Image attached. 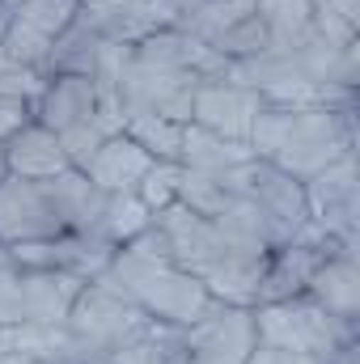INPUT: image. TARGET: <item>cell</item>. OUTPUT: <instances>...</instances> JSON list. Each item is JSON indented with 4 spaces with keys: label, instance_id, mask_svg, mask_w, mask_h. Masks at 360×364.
Masks as SVG:
<instances>
[{
    "label": "cell",
    "instance_id": "obj_1",
    "mask_svg": "<svg viewBox=\"0 0 360 364\" xmlns=\"http://www.w3.org/2000/svg\"><path fill=\"white\" fill-rule=\"evenodd\" d=\"M250 153L297 182L356 153V106H268L250 127Z\"/></svg>",
    "mask_w": 360,
    "mask_h": 364
},
{
    "label": "cell",
    "instance_id": "obj_2",
    "mask_svg": "<svg viewBox=\"0 0 360 364\" xmlns=\"http://www.w3.org/2000/svg\"><path fill=\"white\" fill-rule=\"evenodd\" d=\"M64 326L73 343V364H110L149 326V314L119 284H110L106 275H93L73 301Z\"/></svg>",
    "mask_w": 360,
    "mask_h": 364
},
{
    "label": "cell",
    "instance_id": "obj_3",
    "mask_svg": "<svg viewBox=\"0 0 360 364\" xmlns=\"http://www.w3.org/2000/svg\"><path fill=\"white\" fill-rule=\"evenodd\" d=\"M106 279L119 284L149 318L157 322H174V326H191L199 322L216 301L208 296V288L186 275L182 267L166 263V259H140V255H127V250H115Z\"/></svg>",
    "mask_w": 360,
    "mask_h": 364
},
{
    "label": "cell",
    "instance_id": "obj_4",
    "mask_svg": "<svg viewBox=\"0 0 360 364\" xmlns=\"http://www.w3.org/2000/svg\"><path fill=\"white\" fill-rule=\"evenodd\" d=\"M255 335L259 343L288 348V352H309V356H339L344 348L356 343V326L331 318L322 305H314L305 292L288 301L255 305Z\"/></svg>",
    "mask_w": 360,
    "mask_h": 364
},
{
    "label": "cell",
    "instance_id": "obj_5",
    "mask_svg": "<svg viewBox=\"0 0 360 364\" xmlns=\"http://www.w3.org/2000/svg\"><path fill=\"white\" fill-rule=\"evenodd\" d=\"M221 182H225V191H229V195H246V199H255V203L263 208V216L271 220V229L280 233V246H284V242H292V237L305 229V220H309L305 186L292 178V174L275 170L271 161L250 157L246 166H238V170L221 174Z\"/></svg>",
    "mask_w": 360,
    "mask_h": 364
},
{
    "label": "cell",
    "instance_id": "obj_6",
    "mask_svg": "<svg viewBox=\"0 0 360 364\" xmlns=\"http://www.w3.org/2000/svg\"><path fill=\"white\" fill-rule=\"evenodd\" d=\"M77 13H81V0H17L9 30L0 38V55L43 73L55 38L77 21Z\"/></svg>",
    "mask_w": 360,
    "mask_h": 364
},
{
    "label": "cell",
    "instance_id": "obj_7",
    "mask_svg": "<svg viewBox=\"0 0 360 364\" xmlns=\"http://www.w3.org/2000/svg\"><path fill=\"white\" fill-rule=\"evenodd\" d=\"M301 186H305L309 225L322 229L335 246L356 250V153L331 161Z\"/></svg>",
    "mask_w": 360,
    "mask_h": 364
},
{
    "label": "cell",
    "instance_id": "obj_8",
    "mask_svg": "<svg viewBox=\"0 0 360 364\" xmlns=\"http://www.w3.org/2000/svg\"><path fill=\"white\" fill-rule=\"evenodd\" d=\"M255 309L212 305L199 322L186 326V360L182 364H246L255 352Z\"/></svg>",
    "mask_w": 360,
    "mask_h": 364
},
{
    "label": "cell",
    "instance_id": "obj_9",
    "mask_svg": "<svg viewBox=\"0 0 360 364\" xmlns=\"http://www.w3.org/2000/svg\"><path fill=\"white\" fill-rule=\"evenodd\" d=\"M68 233L47 182L9 178L0 182V246H21V242H43Z\"/></svg>",
    "mask_w": 360,
    "mask_h": 364
},
{
    "label": "cell",
    "instance_id": "obj_10",
    "mask_svg": "<svg viewBox=\"0 0 360 364\" xmlns=\"http://www.w3.org/2000/svg\"><path fill=\"white\" fill-rule=\"evenodd\" d=\"M153 220L162 225V233H166V242H170L174 267H182V272L195 275V279H203L225 255H233V246L221 237V229H216L208 216H195V212L182 208V203H170V208L153 212ZM242 255H246V250H242Z\"/></svg>",
    "mask_w": 360,
    "mask_h": 364
},
{
    "label": "cell",
    "instance_id": "obj_11",
    "mask_svg": "<svg viewBox=\"0 0 360 364\" xmlns=\"http://www.w3.org/2000/svg\"><path fill=\"white\" fill-rule=\"evenodd\" d=\"M263 110V97L229 77L221 81H203L195 97H191V123L195 127H208L225 140H250V127Z\"/></svg>",
    "mask_w": 360,
    "mask_h": 364
},
{
    "label": "cell",
    "instance_id": "obj_12",
    "mask_svg": "<svg viewBox=\"0 0 360 364\" xmlns=\"http://www.w3.org/2000/svg\"><path fill=\"white\" fill-rule=\"evenodd\" d=\"M93 119H97V81L93 77H77V73L47 77V85H43L38 102H34V123H43L47 132L64 136V132L85 127Z\"/></svg>",
    "mask_w": 360,
    "mask_h": 364
},
{
    "label": "cell",
    "instance_id": "obj_13",
    "mask_svg": "<svg viewBox=\"0 0 360 364\" xmlns=\"http://www.w3.org/2000/svg\"><path fill=\"white\" fill-rule=\"evenodd\" d=\"M149 166H153V157L127 132H119V136H106L93 149V157L81 166V174L97 191H106V195H123V191H136L140 186V178L149 174Z\"/></svg>",
    "mask_w": 360,
    "mask_h": 364
},
{
    "label": "cell",
    "instance_id": "obj_14",
    "mask_svg": "<svg viewBox=\"0 0 360 364\" xmlns=\"http://www.w3.org/2000/svg\"><path fill=\"white\" fill-rule=\"evenodd\" d=\"M305 296L314 305H322L331 318L356 326L360 318V272H356V250H335L331 259L318 263V272L309 275Z\"/></svg>",
    "mask_w": 360,
    "mask_h": 364
},
{
    "label": "cell",
    "instance_id": "obj_15",
    "mask_svg": "<svg viewBox=\"0 0 360 364\" xmlns=\"http://www.w3.org/2000/svg\"><path fill=\"white\" fill-rule=\"evenodd\" d=\"M81 288L85 279L73 272H21L17 279L21 322H68V309L81 296Z\"/></svg>",
    "mask_w": 360,
    "mask_h": 364
},
{
    "label": "cell",
    "instance_id": "obj_16",
    "mask_svg": "<svg viewBox=\"0 0 360 364\" xmlns=\"http://www.w3.org/2000/svg\"><path fill=\"white\" fill-rule=\"evenodd\" d=\"M4 166H9L13 178H30V182H47L55 174H64V170H73L60 136L47 132L43 123H30L21 136H13L4 144Z\"/></svg>",
    "mask_w": 360,
    "mask_h": 364
},
{
    "label": "cell",
    "instance_id": "obj_17",
    "mask_svg": "<svg viewBox=\"0 0 360 364\" xmlns=\"http://www.w3.org/2000/svg\"><path fill=\"white\" fill-rule=\"evenodd\" d=\"M47 191H51L55 212H60V220H64V229H68V233L97 229L102 208H106V191H97V186L77 170V166H73V170H64V174H55V178H47Z\"/></svg>",
    "mask_w": 360,
    "mask_h": 364
},
{
    "label": "cell",
    "instance_id": "obj_18",
    "mask_svg": "<svg viewBox=\"0 0 360 364\" xmlns=\"http://www.w3.org/2000/svg\"><path fill=\"white\" fill-rule=\"evenodd\" d=\"M255 153H250V144L246 140H225V136H216V132H208V127H195V123H186L182 127V166L186 170H199V174H229V170H238V166H246Z\"/></svg>",
    "mask_w": 360,
    "mask_h": 364
},
{
    "label": "cell",
    "instance_id": "obj_19",
    "mask_svg": "<svg viewBox=\"0 0 360 364\" xmlns=\"http://www.w3.org/2000/svg\"><path fill=\"white\" fill-rule=\"evenodd\" d=\"M255 13L268 30V51L288 55L314 34V0H255Z\"/></svg>",
    "mask_w": 360,
    "mask_h": 364
},
{
    "label": "cell",
    "instance_id": "obj_20",
    "mask_svg": "<svg viewBox=\"0 0 360 364\" xmlns=\"http://www.w3.org/2000/svg\"><path fill=\"white\" fill-rule=\"evenodd\" d=\"M106 47H110V43H106L90 21L77 13V21L55 38L51 55H47V64H43V77H55V73L93 77V73H97V60H102V51H106Z\"/></svg>",
    "mask_w": 360,
    "mask_h": 364
},
{
    "label": "cell",
    "instance_id": "obj_21",
    "mask_svg": "<svg viewBox=\"0 0 360 364\" xmlns=\"http://www.w3.org/2000/svg\"><path fill=\"white\" fill-rule=\"evenodd\" d=\"M182 360H186V326L149 318V326L110 364H182Z\"/></svg>",
    "mask_w": 360,
    "mask_h": 364
},
{
    "label": "cell",
    "instance_id": "obj_22",
    "mask_svg": "<svg viewBox=\"0 0 360 364\" xmlns=\"http://www.w3.org/2000/svg\"><path fill=\"white\" fill-rule=\"evenodd\" d=\"M9 352L51 364H73V343L64 322H17L9 326Z\"/></svg>",
    "mask_w": 360,
    "mask_h": 364
},
{
    "label": "cell",
    "instance_id": "obj_23",
    "mask_svg": "<svg viewBox=\"0 0 360 364\" xmlns=\"http://www.w3.org/2000/svg\"><path fill=\"white\" fill-rule=\"evenodd\" d=\"M153 225V212L140 203L136 191H123V195H106V208H102V220H97V233L110 242V246H127L140 229Z\"/></svg>",
    "mask_w": 360,
    "mask_h": 364
},
{
    "label": "cell",
    "instance_id": "obj_24",
    "mask_svg": "<svg viewBox=\"0 0 360 364\" xmlns=\"http://www.w3.org/2000/svg\"><path fill=\"white\" fill-rule=\"evenodd\" d=\"M182 127L174 119H162V114H136L123 123V132L153 157V161H179L182 157Z\"/></svg>",
    "mask_w": 360,
    "mask_h": 364
},
{
    "label": "cell",
    "instance_id": "obj_25",
    "mask_svg": "<svg viewBox=\"0 0 360 364\" xmlns=\"http://www.w3.org/2000/svg\"><path fill=\"white\" fill-rule=\"evenodd\" d=\"M179 203L191 208L195 216H216V212L229 203V191H225L221 174H199V170H186V166H182Z\"/></svg>",
    "mask_w": 360,
    "mask_h": 364
},
{
    "label": "cell",
    "instance_id": "obj_26",
    "mask_svg": "<svg viewBox=\"0 0 360 364\" xmlns=\"http://www.w3.org/2000/svg\"><path fill=\"white\" fill-rule=\"evenodd\" d=\"M179 182H182V161H153L149 174L136 186V195L149 212H162V208L179 203Z\"/></svg>",
    "mask_w": 360,
    "mask_h": 364
},
{
    "label": "cell",
    "instance_id": "obj_27",
    "mask_svg": "<svg viewBox=\"0 0 360 364\" xmlns=\"http://www.w3.org/2000/svg\"><path fill=\"white\" fill-rule=\"evenodd\" d=\"M43 85H47V77H43L38 68H26V64L0 55V93H9V97H26V102H38Z\"/></svg>",
    "mask_w": 360,
    "mask_h": 364
},
{
    "label": "cell",
    "instance_id": "obj_28",
    "mask_svg": "<svg viewBox=\"0 0 360 364\" xmlns=\"http://www.w3.org/2000/svg\"><path fill=\"white\" fill-rule=\"evenodd\" d=\"M17 279L21 267L9 259V250L0 246V326H17L21 322V309H17Z\"/></svg>",
    "mask_w": 360,
    "mask_h": 364
},
{
    "label": "cell",
    "instance_id": "obj_29",
    "mask_svg": "<svg viewBox=\"0 0 360 364\" xmlns=\"http://www.w3.org/2000/svg\"><path fill=\"white\" fill-rule=\"evenodd\" d=\"M30 123H34V102L0 93V149H4L13 136H21Z\"/></svg>",
    "mask_w": 360,
    "mask_h": 364
},
{
    "label": "cell",
    "instance_id": "obj_30",
    "mask_svg": "<svg viewBox=\"0 0 360 364\" xmlns=\"http://www.w3.org/2000/svg\"><path fill=\"white\" fill-rule=\"evenodd\" d=\"M246 364H335L331 356H309V352H288V348H271V343H255Z\"/></svg>",
    "mask_w": 360,
    "mask_h": 364
},
{
    "label": "cell",
    "instance_id": "obj_31",
    "mask_svg": "<svg viewBox=\"0 0 360 364\" xmlns=\"http://www.w3.org/2000/svg\"><path fill=\"white\" fill-rule=\"evenodd\" d=\"M322 4H327L335 17H344L348 26H356L360 21V0H322Z\"/></svg>",
    "mask_w": 360,
    "mask_h": 364
},
{
    "label": "cell",
    "instance_id": "obj_32",
    "mask_svg": "<svg viewBox=\"0 0 360 364\" xmlns=\"http://www.w3.org/2000/svg\"><path fill=\"white\" fill-rule=\"evenodd\" d=\"M0 364H51V360H34V356H17V352H4Z\"/></svg>",
    "mask_w": 360,
    "mask_h": 364
},
{
    "label": "cell",
    "instance_id": "obj_33",
    "mask_svg": "<svg viewBox=\"0 0 360 364\" xmlns=\"http://www.w3.org/2000/svg\"><path fill=\"white\" fill-rule=\"evenodd\" d=\"M166 4H170V9L179 13V21H182V17H186V13H191V9H195L199 0H166Z\"/></svg>",
    "mask_w": 360,
    "mask_h": 364
},
{
    "label": "cell",
    "instance_id": "obj_34",
    "mask_svg": "<svg viewBox=\"0 0 360 364\" xmlns=\"http://www.w3.org/2000/svg\"><path fill=\"white\" fill-rule=\"evenodd\" d=\"M9 178V166H4V149H0V182Z\"/></svg>",
    "mask_w": 360,
    "mask_h": 364
},
{
    "label": "cell",
    "instance_id": "obj_35",
    "mask_svg": "<svg viewBox=\"0 0 360 364\" xmlns=\"http://www.w3.org/2000/svg\"><path fill=\"white\" fill-rule=\"evenodd\" d=\"M0 4H9V9H13V4H17V0H0Z\"/></svg>",
    "mask_w": 360,
    "mask_h": 364
}]
</instances>
